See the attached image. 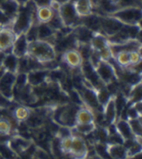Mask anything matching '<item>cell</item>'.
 I'll use <instances>...</instances> for the list:
<instances>
[{
    "mask_svg": "<svg viewBox=\"0 0 142 159\" xmlns=\"http://www.w3.org/2000/svg\"><path fill=\"white\" fill-rule=\"evenodd\" d=\"M36 6L30 0L25 5L20 6L18 13L11 22V29L16 36L22 34H26L29 29L34 24L35 20V11Z\"/></svg>",
    "mask_w": 142,
    "mask_h": 159,
    "instance_id": "cell-1",
    "label": "cell"
},
{
    "mask_svg": "<svg viewBox=\"0 0 142 159\" xmlns=\"http://www.w3.org/2000/svg\"><path fill=\"white\" fill-rule=\"evenodd\" d=\"M28 55L42 65L57 59V52L54 44L48 41L36 39L29 43Z\"/></svg>",
    "mask_w": 142,
    "mask_h": 159,
    "instance_id": "cell-2",
    "label": "cell"
},
{
    "mask_svg": "<svg viewBox=\"0 0 142 159\" xmlns=\"http://www.w3.org/2000/svg\"><path fill=\"white\" fill-rule=\"evenodd\" d=\"M109 16L118 19L126 25H139L140 24L142 18L141 7H122L118 8Z\"/></svg>",
    "mask_w": 142,
    "mask_h": 159,
    "instance_id": "cell-3",
    "label": "cell"
},
{
    "mask_svg": "<svg viewBox=\"0 0 142 159\" xmlns=\"http://www.w3.org/2000/svg\"><path fill=\"white\" fill-rule=\"evenodd\" d=\"M99 78L106 86L116 83L119 80L118 73L116 69V67L111 61L100 60L95 67Z\"/></svg>",
    "mask_w": 142,
    "mask_h": 159,
    "instance_id": "cell-4",
    "label": "cell"
},
{
    "mask_svg": "<svg viewBox=\"0 0 142 159\" xmlns=\"http://www.w3.org/2000/svg\"><path fill=\"white\" fill-rule=\"evenodd\" d=\"M57 13L62 19V24L66 28L73 29L76 26L81 24L82 18L78 15L74 4L72 1L60 6Z\"/></svg>",
    "mask_w": 142,
    "mask_h": 159,
    "instance_id": "cell-5",
    "label": "cell"
},
{
    "mask_svg": "<svg viewBox=\"0 0 142 159\" xmlns=\"http://www.w3.org/2000/svg\"><path fill=\"white\" fill-rule=\"evenodd\" d=\"M126 24L119 21L118 19L109 15H101V33L106 35L107 38L114 36Z\"/></svg>",
    "mask_w": 142,
    "mask_h": 159,
    "instance_id": "cell-6",
    "label": "cell"
},
{
    "mask_svg": "<svg viewBox=\"0 0 142 159\" xmlns=\"http://www.w3.org/2000/svg\"><path fill=\"white\" fill-rule=\"evenodd\" d=\"M89 148L82 136L74 133L73 131V143L70 152V156L74 158H87Z\"/></svg>",
    "mask_w": 142,
    "mask_h": 159,
    "instance_id": "cell-7",
    "label": "cell"
},
{
    "mask_svg": "<svg viewBox=\"0 0 142 159\" xmlns=\"http://www.w3.org/2000/svg\"><path fill=\"white\" fill-rule=\"evenodd\" d=\"M62 62L67 68L71 70L81 68L83 63V58L78 48H70L62 52Z\"/></svg>",
    "mask_w": 142,
    "mask_h": 159,
    "instance_id": "cell-8",
    "label": "cell"
},
{
    "mask_svg": "<svg viewBox=\"0 0 142 159\" xmlns=\"http://www.w3.org/2000/svg\"><path fill=\"white\" fill-rule=\"evenodd\" d=\"M16 74L6 71L0 78V93L8 99L14 102L13 91L15 85Z\"/></svg>",
    "mask_w": 142,
    "mask_h": 159,
    "instance_id": "cell-9",
    "label": "cell"
},
{
    "mask_svg": "<svg viewBox=\"0 0 142 159\" xmlns=\"http://www.w3.org/2000/svg\"><path fill=\"white\" fill-rule=\"evenodd\" d=\"M15 38L16 35L11 29V24H0V51L10 52Z\"/></svg>",
    "mask_w": 142,
    "mask_h": 159,
    "instance_id": "cell-10",
    "label": "cell"
},
{
    "mask_svg": "<svg viewBox=\"0 0 142 159\" xmlns=\"http://www.w3.org/2000/svg\"><path fill=\"white\" fill-rule=\"evenodd\" d=\"M28 83L32 88L40 86L49 80L50 69L46 68H38L27 73Z\"/></svg>",
    "mask_w": 142,
    "mask_h": 159,
    "instance_id": "cell-11",
    "label": "cell"
},
{
    "mask_svg": "<svg viewBox=\"0 0 142 159\" xmlns=\"http://www.w3.org/2000/svg\"><path fill=\"white\" fill-rule=\"evenodd\" d=\"M103 114L104 120L109 126H112L118 118V111L116 107V94H113L111 98L109 99V101L106 102L103 107Z\"/></svg>",
    "mask_w": 142,
    "mask_h": 159,
    "instance_id": "cell-12",
    "label": "cell"
},
{
    "mask_svg": "<svg viewBox=\"0 0 142 159\" xmlns=\"http://www.w3.org/2000/svg\"><path fill=\"white\" fill-rule=\"evenodd\" d=\"M113 127L116 133L121 136V138H122L124 143L126 141H130V140H133V139H137L135 137L134 133L132 132L130 123L127 119L118 117L117 120L116 121V123L113 124Z\"/></svg>",
    "mask_w": 142,
    "mask_h": 159,
    "instance_id": "cell-13",
    "label": "cell"
},
{
    "mask_svg": "<svg viewBox=\"0 0 142 159\" xmlns=\"http://www.w3.org/2000/svg\"><path fill=\"white\" fill-rule=\"evenodd\" d=\"M29 41L27 39L26 34H22L16 36L10 52L18 58L25 57L28 55L29 51Z\"/></svg>",
    "mask_w": 142,
    "mask_h": 159,
    "instance_id": "cell-14",
    "label": "cell"
},
{
    "mask_svg": "<svg viewBox=\"0 0 142 159\" xmlns=\"http://www.w3.org/2000/svg\"><path fill=\"white\" fill-rule=\"evenodd\" d=\"M37 33H38V39L45 40L52 43L54 44L55 41L57 38V33L53 29L49 24H37Z\"/></svg>",
    "mask_w": 142,
    "mask_h": 159,
    "instance_id": "cell-15",
    "label": "cell"
},
{
    "mask_svg": "<svg viewBox=\"0 0 142 159\" xmlns=\"http://www.w3.org/2000/svg\"><path fill=\"white\" fill-rule=\"evenodd\" d=\"M109 157L114 159L127 158V149L124 144L106 143Z\"/></svg>",
    "mask_w": 142,
    "mask_h": 159,
    "instance_id": "cell-16",
    "label": "cell"
},
{
    "mask_svg": "<svg viewBox=\"0 0 142 159\" xmlns=\"http://www.w3.org/2000/svg\"><path fill=\"white\" fill-rule=\"evenodd\" d=\"M94 112L85 106H80L76 113V124L96 123Z\"/></svg>",
    "mask_w": 142,
    "mask_h": 159,
    "instance_id": "cell-17",
    "label": "cell"
},
{
    "mask_svg": "<svg viewBox=\"0 0 142 159\" xmlns=\"http://www.w3.org/2000/svg\"><path fill=\"white\" fill-rule=\"evenodd\" d=\"M90 46L95 52H100L101 50L108 48L110 46L108 38L101 33H94L91 39Z\"/></svg>",
    "mask_w": 142,
    "mask_h": 159,
    "instance_id": "cell-18",
    "label": "cell"
},
{
    "mask_svg": "<svg viewBox=\"0 0 142 159\" xmlns=\"http://www.w3.org/2000/svg\"><path fill=\"white\" fill-rule=\"evenodd\" d=\"M31 112L32 107H30V106L19 104L13 107V109L11 110V116L13 117L15 122L18 123L25 122L30 116Z\"/></svg>",
    "mask_w": 142,
    "mask_h": 159,
    "instance_id": "cell-19",
    "label": "cell"
},
{
    "mask_svg": "<svg viewBox=\"0 0 142 159\" xmlns=\"http://www.w3.org/2000/svg\"><path fill=\"white\" fill-rule=\"evenodd\" d=\"M20 5L15 0H0V11L12 20L18 13Z\"/></svg>",
    "mask_w": 142,
    "mask_h": 159,
    "instance_id": "cell-20",
    "label": "cell"
},
{
    "mask_svg": "<svg viewBox=\"0 0 142 159\" xmlns=\"http://www.w3.org/2000/svg\"><path fill=\"white\" fill-rule=\"evenodd\" d=\"M55 11L50 6L37 7L35 11L36 24H47L51 20Z\"/></svg>",
    "mask_w": 142,
    "mask_h": 159,
    "instance_id": "cell-21",
    "label": "cell"
},
{
    "mask_svg": "<svg viewBox=\"0 0 142 159\" xmlns=\"http://www.w3.org/2000/svg\"><path fill=\"white\" fill-rule=\"evenodd\" d=\"M18 65H19V58L11 52H6L3 62L4 69L17 74L18 73Z\"/></svg>",
    "mask_w": 142,
    "mask_h": 159,
    "instance_id": "cell-22",
    "label": "cell"
},
{
    "mask_svg": "<svg viewBox=\"0 0 142 159\" xmlns=\"http://www.w3.org/2000/svg\"><path fill=\"white\" fill-rule=\"evenodd\" d=\"M96 126L97 125L96 123L76 124L73 128V130L75 131L77 134H79L82 137H87L96 130Z\"/></svg>",
    "mask_w": 142,
    "mask_h": 159,
    "instance_id": "cell-23",
    "label": "cell"
},
{
    "mask_svg": "<svg viewBox=\"0 0 142 159\" xmlns=\"http://www.w3.org/2000/svg\"><path fill=\"white\" fill-rule=\"evenodd\" d=\"M116 65L120 68H126L130 66V57L129 52L127 51H121L113 56Z\"/></svg>",
    "mask_w": 142,
    "mask_h": 159,
    "instance_id": "cell-24",
    "label": "cell"
},
{
    "mask_svg": "<svg viewBox=\"0 0 142 159\" xmlns=\"http://www.w3.org/2000/svg\"><path fill=\"white\" fill-rule=\"evenodd\" d=\"M96 95H97V98H98L100 104L103 107L113 94L111 93L107 87L102 86L96 89Z\"/></svg>",
    "mask_w": 142,
    "mask_h": 159,
    "instance_id": "cell-25",
    "label": "cell"
},
{
    "mask_svg": "<svg viewBox=\"0 0 142 159\" xmlns=\"http://www.w3.org/2000/svg\"><path fill=\"white\" fill-rule=\"evenodd\" d=\"M73 143V135L59 138V149L62 155H70Z\"/></svg>",
    "mask_w": 142,
    "mask_h": 159,
    "instance_id": "cell-26",
    "label": "cell"
},
{
    "mask_svg": "<svg viewBox=\"0 0 142 159\" xmlns=\"http://www.w3.org/2000/svg\"><path fill=\"white\" fill-rule=\"evenodd\" d=\"M131 128L132 132L134 133L135 137L137 139L141 140L142 135V123H141V117H137V118H133V119H129L128 120Z\"/></svg>",
    "mask_w": 142,
    "mask_h": 159,
    "instance_id": "cell-27",
    "label": "cell"
},
{
    "mask_svg": "<svg viewBox=\"0 0 142 159\" xmlns=\"http://www.w3.org/2000/svg\"><path fill=\"white\" fill-rule=\"evenodd\" d=\"M13 125L10 120L5 117H0V133L13 135Z\"/></svg>",
    "mask_w": 142,
    "mask_h": 159,
    "instance_id": "cell-28",
    "label": "cell"
},
{
    "mask_svg": "<svg viewBox=\"0 0 142 159\" xmlns=\"http://www.w3.org/2000/svg\"><path fill=\"white\" fill-rule=\"evenodd\" d=\"M130 66H135L141 63L142 57L140 50H132L129 52Z\"/></svg>",
    "mask_w": 142,
    "mask_h": 159,
    "instance_id": "cell-29",
    "label": "cell"
},
{
    "mask_svg": "<svg viewBox=\"0 0 142 159\" xmlns=\"http://www.w3.org/2000/svg\"><path fill=\"white\" fill-rule=\"evenodd\" d=\"M120 8L122 7H131V6H139L140 7V0H120Z\"/></svg>",
    "mask_w": 142,
    "mask_h": 159,
    "instance_id": "cell-30",
    "label": "cell"
},
{
    "mask_svg": "<svg viewBox=\"0 0 142 159\" xmlns=\"http://www.w3.org/2000/svg\"><path fill=\"white\" fill-rule=\"evenodd\" d=\"M36 7H42V6H50L52 0H32Z\"/></svg>",
    "mask_w": 142,
    "mask_h": 159,
    "instance_id": "cell-31",
    "label": "cell"
},
{
    "mask_svg": "<svg viewBox=\"0 0 142 159\" xmlns=\"http://www.w3.org/2000/svg\"><path fill=\"white\" fill-rule=\"evenodd\" d=\"M5 53L6 52L0 51V68H3V58H4V56H5Z\"/></svg>",
    "mask_w": 142,
    "mask_h": 159,
    "instance_id": "cell-32",
    "label": "cell"
},
{
    "mask_svg": "<svg viewBox=\"0 0 142 159\" xmlns=\"http://www.w3.org/2000/svg\"><path fill=\"white\" fill-rule=\"evenodd\" d=\"M52 1L55 2V3H58L59 5H62V4H64V3H68V2H70L71 0H52Z\"/></svg>",
    "mask_w": 142,
    "mask_h": 159,
    "instance_id": "cell-33",
    "label": "cell"
},
{
    "mask_svg": "<svg viewBox=\"0 0 142 159\" xmlns=\"http://www.w3.org/2000/svg\"><path fill=\"white\" fill-rule=\"evenodd\" d=\"M15 1L20 6H23V5H25L26 3H29L30 0H15Z\"/></svg>",
    "mask_w": 142,
    "mask_h": 159,
    "instance_id": "cell-34",
    "label": "cell"
}]
</instances>
